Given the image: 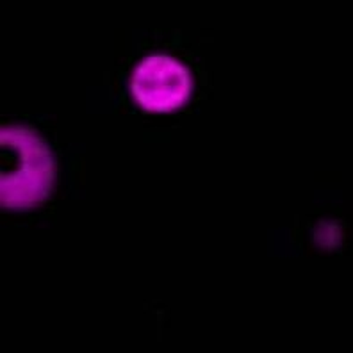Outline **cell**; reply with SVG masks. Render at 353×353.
I'll list each match as a JSON object with an SVG mask.
<instances>
[{"label": "cell", "mask_w": 353, "mask_h": 353, "mask_svg": "<svg viewBox=\"0 0 353 353\" xmlns=\"http://www.w3.org/2000/svg\"><path fill=\"white\" fill-rule=\"evenodd\" d=\"M2 147L14 152V168L2 173V203L27 207L47 196L52 185V157L34 132L18 125L2 129Z\"/></svg>", "instance_id": "cell-1"}, {"label": "cell", "mask_w": 353, "mask_h": 353, "mask_svg": "<svg viewBox=\"0 0 353 353\" xmlns=\"http://www.w3.org/2000/svg\"><path fill=\"white\" fill-rule=\"evenodd\" d=\"M190 91L188 70L170 56H148L134 70L132 93L147 111H170L185 102Z\"/></svg>", "instance_id": "cell-2"}]
</instances>
